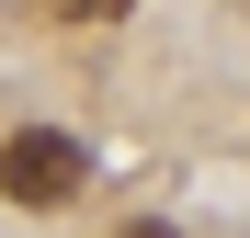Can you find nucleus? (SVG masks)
Segmentation results:
<instances>
[{"label": "nucleus", "instance_id": "f257e3e1", "mask_svg": "<svg viewBox=\"0 0 250 238\" xmlns=\"http://www.w3.org/2000/svg\"><path fill=\"white\" fill-rule=\"evenodd\" d=\"M80 182H91V147L57 136V125H23L12 147H0V193H12V204H34V216L80 204Z\"/></svg>", "mask_w": 250, "mask_h": 238}, {"label": "nucleus", "instance_id": "f03ea898", "mask_svg": "<svg viewBox=\"0 0 250 238\" xmlns=\"http://www.w3.org/2000/svg\"><path fill=\"white\" fill-rule=\"evenodd\" d=\"M46 23H114V12H137V0H34Z\"/></svg>", "mask_w": 250, "mask_h": 238}, {"label": "nucleus", "instance_id": "7ed1b4c3", "mask_svg": "<svg viewBox=\"0 0 250 238\" xmlns=\"http://www.w3.org/2000/svg\"><path fill=\"white\" fill-rule=\"evenodd\" d=\"M114 238H171V227H159V216H137V227H114Z\"/></svg>", "mask_w": 250, "mask_h": 238}]
</instances>
